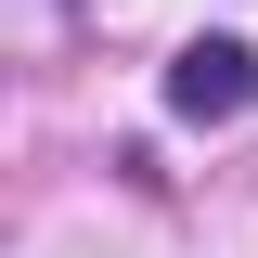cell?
<instances>
[{"label":"cell","instance_id":"obj_1","mask_svg":"<svg viewBox=\"0 0 258 258\" xmlns=\"http://www.w3.org/2000/svg\"><path fill=\"white\" fill-rule=\"evenodd\" d=\"M245 103H258V52H245V39H194V52H168V116L232 129Z\"/></svg>","mask_w":258,"mask_h":258}]
</instances>
